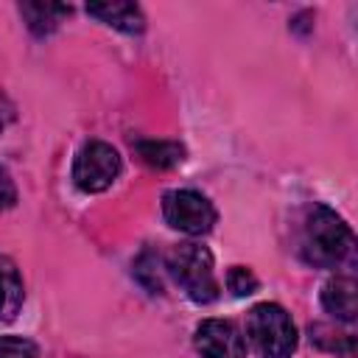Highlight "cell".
<instances>
[{
  "mask_svg": "<svg viewBox=\"0 0 358 358\" xmlns=\"http://www.w3.org/2000/svg\"><path fill=\"white\" fill-rule=\"evenodd\" d=\"M352 249H355V235L341 221V215H336L324 204L308 207L299 235V252L305 263L319 268H336L352 257Z\"/></svg>",
  "mask_w": 358,
  "mask_h": 358,
  "instance_id": "obj_1",
  "label": "cell"
},
{
  "mask_svg": "<svg viewBox=\"0 0 358 358\" xmlns=\"http://www.w3.org/2000/svg\"><path fill=\"white\" fill-rule=\"evenodd\" d=\"M246 338L260 358H291L296 350V327L277 302H260L249 310Z\"/></svg>",
  "mask_w": 358,
  "mask_h": 358,
  "instance_id": "obj_2",
  "label": "cell"
},
{
  "mask_svg": "<svg viewBox=\"0 0 358 358\" xmlns=\"http://www.w3.org/2000/svg\"><path fill=\"white\" fill-rule=\"evenodd\" d=\"M168 271L173 274V280L182 285V291L199 302L207 305L213 299H218V280H215V268H213V255L207 246L201 243H179L168 252L165 260Z\"/></svg>",
  "mask_w": 358,
  "mask_h": 358,
  "instance_id": "obj_3",
  "label": "cell"
},
{
  "mask_svg": "<svg viewBox=\"0 0 358 358\" xmlns=\"http://www.w3.org/2000/svg\"><path fill=\"white\" fill-rule=\"evenodd\" d=\"M120 173V154L103 140H90L78 148L73 162V182L84 193L106 190Z\"/></svg>",
  "mask_w": 358,
  "mask_h": 358,
  "instance_id": "obj_4",
  "label": "cell"
},
{
  "mask_svg": "<svg viewBox=\"0 0 358 358\" xmlns=\"http://www.w3.org/2000/svg\"><path fill=\"white\" fill-rule=\"evenodd\" d=\"M165 221L187 235H204L215 224V207L199 190H168L162 196Z\"/></svg>",
  "mask_w": 358,
  "mask_h": 358,
  "instance_id": "obj_5",
  "label": "cell"
},
{
  "mask_svg": "<svg viewBox=\"0 0 358 358\" xmlns=\"http://www.w3.org/2000/svg\"><path fill=\"white\" fill-rule=\"evenodd\" d=\"M193 341L201 358H246V341L227 319H204L196 327Z\"/></svg>",
  "mask_w": 358,
  "mask_h": 358,
  "instance_id": "obj_6",
  "label": "cell"
},
{
  "mask_svg": "<svg viewBox=\"0 0 358 358\" xmlns=\"http://www.w3.org/2000/svg\"><path fill=\"white\" fill-rule=\"evenodd\" d=\"M322 305L341 322H352L358 313V285L350 274H336L322 288Z\"/></svg>",
  "mask_w": 358,
  "mask_h": 358,
  "instance_id": "obj_7",
  "label": "cell"
},
{
  "mask_svg": "<svg viewBox=\"0 0 358 358\" xmlns=\"http://www.w3.org/2000/svg\"><path fill=\"white\" fill-rule=\"evenodd\" d=\"M87 14L123 34H140L145 28V17L134 3H90Z\"/></svg>",
  "mask_w": 358,
  "mask_h": 358,
  "instance_id": "obj_8",
  "label": "cell"
},
{
  "mask_svg": "<svg viewBox=\"0 0 358 358\" xmlns=\"http://www.w3.org/2000/svg\"><path fill=\"white\" fill-rule=\"evenodd\" d=\"M22 299H25V288L17 263L0 255V322H11L20 313Z\"/></svg>",
  "mask_w": 358,
  "mask_h": 358,
  "instance_id": "obj_9",
  "label": "cell"
},
{
  "mask_svg": "<svg viewBox=\"0 0 358 358\" xmlns=\"http://www.w3.org/2000/svg\"><path fill=\"white\" fill-rule=\"evenodd\" d=\"M20 11L25 17L28 28L36 36H45V34L56 31V25L62 22V17L70 14V6H62V3H34V0H28V3L20 6Z\"/></svg>",
  "mask_w": 358,
  "mask_h": 358,
  "instance_id": "obj_10",
  "label": "cell"
},
{
  "mask_svg": "<svg viewBox=\"0 0 358 358\" xmlns=\"http://www.w3.org/2000/svg\"><path fill=\"white\" fill-rule=\"evenodd\" d=\"M134 148H137V157L157 171L173 168L185 159V148L179 143H171V140H140Z\"/></svg>",
  "mask_w": 358,
  "mask_h": 358,
  "instance_id": "obj_11",
  "label": "cell"
},
{
  "mask_svg": "<svg viewBox=\"0 0 358 358\" xmlns=\"http://www.w3.org/2000/svg\"><path fill=\"white\" fill-rule=\"evenodd\" d=\"M0 358H39V350L28 338L0 336Z\"/></svg>",
  "mask_w": 358,
  "mask_h": 358,
  "instance_id": "obj_12",
  "label": "cell"
},
{
  "mask_svg": "<svg viewBox=\"0 0 358 358\" xmlns=\"http://www.w3.org/2000/svg\"><path fill=\"white\" fill-rule=\"evenodd\" d=\"M227 288L235 294V296H249L255 288H257V277L246 268V266H232L227 271Z\"/></svg>",
  "mask_w": 358,
  "mask_h": 358,
  "instance_id": "obj_13",
  "label": "cell"
},
{
  "mask_svg": "<svg viewBox=\"0 0 358 358\" xmlns=\"http://www.w3.org/2000/svg\"><path fill=\"white\" fill-rule=\"evenodd\" d=\"M17 201V187H14V179L11 173L0 165V210H8L11 204Z\"/></svg>",
  "mask_w": 358,
  "mask_h": 358,
  "instance_id": "obj_14",
  "label": "cell"
},
{
  "mask_svg": "<svg viewBox=\"0 0 358 358\" xmlns=\"http://www.w3.org/2000/svg\"><path fill=\"white\" fill-rule=\"evenodd\" d=\"M14 120V103L0 92V134L6 131V126Z\"/></svg>",
  "mask_w": 358,
  "mask_h": 358,
  "instance_id": "obj_15",
  "label": "cell"
}]
</instances>
